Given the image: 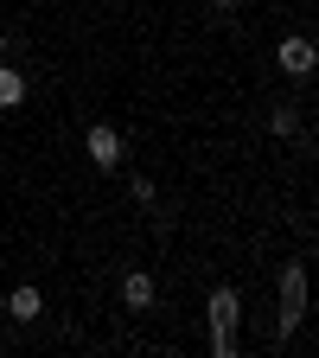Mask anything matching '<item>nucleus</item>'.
I'll return each instance as SVG.
<instances>
[{
	"label": "nucleus",
	"mask_w": 319,
	"mask_h": 358,
	"mask_svg": "<svg viewBox=\"0 0 319 358\" xmlns=\"http://www.w3.org/2000/svg\"><path fill=\"white\" fill-rule=\"evenodd\" d=\"M300 313H306V268L300 262H281V288H275V339L281 345L294 339Z\"/></svg>",
	"instance_id": "obj_1"
},
{
	"label": "nucleus",
	"mask_w": 319,
	"mask_h": 358,
	"mask_svg": "<svg viewBox=\"0 0 319 358\" xmlns=\"http://www.w3.org/2000/svg\"><path fill=\"white\" fill-rule=\"evenodd\" d=\"M211 352L217 358H230L237 352V333H243V301H237V288H211Z\"/></svg>",
	"instance_id": "obj_2"
},
{
	"label": "nucleus",
	"mask_w": 319,
	"mask_h": 358,
	"mask_svg": "<svg viewBox=\"0 0 319 358\" xmlns=\"http://www.w3.org/2000/svg\"><path fill=\"white\" fill-rule=\"evenodd\" d=\"M83 154H89V166H96V173H115V166L128 160V141H121L115 122H96V128L83 134Z\"/></svg>",
	"instance_id": "obj_3"
},
{
	"label": "nucleus",
	"mask_w": 319,
	"mask_h": 358,
	"mask_svg": "<svg viewBox=\"0 0 319 358\" xmlns=\"http://www.w3.org/2000/svg\"><path fill=\"white\" fill-rule=\"evenodd\" d=\"M275 58H281L288 77H313V58H319V52H313V38H306V32H288V38L275 45Z\"/></svg>",
	"instance_id": "obj_4"
},
{
	"label": "nucleus",
	"mask_w": 319,
	"mask_h": 358,
	"mask_svg": "<svg viewBox=\"0 0 319 358\" xmlns=\"http://www.w3.org/2000/svg\"><path fill=\"white\" fill-rule=\"evenodd\" d=\"M154 301H160V282L147 275V268H128V275H121V307L128 313H147Z\"/></svg>",
	"instance_id": "obj_5"
},
{
	"label": "nucleus",
	"mask_w": 319,
	"mask_h": 358,
	"mask_svg": "<svg viewBox=\"0 0 319 358\" xmlns=\"http://www.w3.org/2000/svg\"><path fill=\"white\" fill-rule=\"evenodd\" d=\"M7 313H13V320H20V327H32V320H38V313H45V294H38L32 282H20V288L7 294Z\"/></svg>",
	"instance_id": "obj_6"
},
{
	"label": "nucleus",
	"mask_w": 319,
	"mask_h": 358,
	"mask_svg": "<svg viewBox=\"0 0 319 358\" xmlns=\"http://www.w3.org/2000/svg\"><path fill=\"white\" fill-rule=\"evenodd\" d=\"M20 103H26V71L0 64V109H20Z\"/></svg>",
	"instance_id": "obj_7"
},
{
	"label": "nucleus",
	"mask_w": 319,
	"mask_h": 358,
	"mask_svg": "<svg viewBox=\"0 0 319 358\" xmlns=\"http://www.w3.org/2000/svg\"><path fill=\"white\" fill-rule=\"evenodd\" d=\"M268 134H275V141H294V134H300V115H294V109L281 103L275 115H268Z\"/></svg>",
	"instance_id": "obj_8"
},
{
	"label": "nucleus",
	"mask_w": 319,
	"mask_h": 358,
	"mask_svg": "<svg viewBox=\"0 0 319 358\" xmlns=\"http://www.w3.org/2000/svg\"><path fill=\"white\" fill-rule=\"evenodd\" d=\"M128 192L141 199V205H154V179H147V173H128Z\"/></svg>",
	"instance_id": "obj_9"
},
{
	"label": "nucleus",
	"mask_w": 319,
	"mask_h": 358,
	"mask_svg": "<svg viewBox=\"0 0 319 358\" xmlns=\"http://www.w3.org/2000/svg\"><path fill=\"white\" fill-rule=\"evenodd\" d=\"M211 7H223V13H230V7H243V0H211Z\"/></svg>",
	"instance_id": "obj_10"
},
{
	"label": "nucleus",
	"mask_w": 319,
	"mask_h": 358,
	"mask_svg": "<svg viewBox=\"0 0 319 358\" xmlns=\"http://www.w3.org/2000/svg\"><path fill=\"white\" fill-rule=\"evenodd\" d=\"M0 52H7V32H0Z\"/></svg>",
	"instance_id": "obj_11"
}]
</instances>
